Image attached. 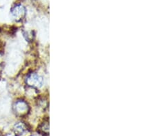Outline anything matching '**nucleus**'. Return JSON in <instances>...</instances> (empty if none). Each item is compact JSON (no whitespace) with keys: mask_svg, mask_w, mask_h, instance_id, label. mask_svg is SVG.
I'll return each instance as SVG.
<instances>
[{"mask_svg":"<svg viewBox=\"0 0 155 136\" xmlns=\"http://www.w3.org/2000/svg\"><path fill=\"white\" fill-rule=\"evenodd\" d=\"M14 109L17 115H26L28 111V106L24 100H18L15 103L14 106Z\"/></svg>","mask_w":155,"mask_h":136,"instance_id":"3","label":"nucleus"},{"mask_svg":"<svg viewBox=\"0 0 155 136\" xmlns=\"http://www.w3.org/2000/svg\"><path fill=\"white\" fill-rule=\"evenodd\" d=\"M26 126H25L23 123H19L15 125V133H16L17 135H21L22 133L26 131Z\"/></svg>","mask_w":155,"mask_h":136,"instance_id":"4","label":"nucleus"},{"mask_svg":"<svg viewBox=\"0 0 155 136\" xmlns=\"http://www.w3.org/2000/svg\"><path fill=\"white\" fill-rule=\"evenodd\" d=\"M26 83L28 86L32 87L39 88L43 85L44 79L41 76L35 72L28 74L26 78Z\"/></svg>","mask_w":155,"mask_h":136,"instance_id":"1","label":"nucleus"},{"mask_svg":"<svg viewBox=\"0 0 155 136\" xmlns=\"http://www.w3.org/2000/svg\"><path fill=\"white\" fill-rule=\"evenodd\" d=\"M11 14L16 21H20L26 15V8L21 4H17L11 10Z\"/></svg>","mask_w":155,"mask_h":136,"instance_id":"2","label":"nucleus"},{"mask_svg":"<svg viewBox=\"0 0 155 136\" xmlns=\"http://www.w3.org/2000/svg\"><path fill=\"white\" fill-rule=\"evenodd\" d=\"M48 122H45L43 123L42 125L40 126L39 127V131L41 132V133H43L42 135H44V134H48Z\"/></svg>","mask_w":155,"mask_h":136,"instance_id":"5","label":"nucleus"}]
</instances>
